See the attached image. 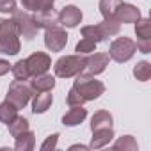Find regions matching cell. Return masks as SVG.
Masks as SVG:
<instances>
[{"mask_svg": "<svg viewBox=\"0 0 151 151\" xmlns=\"http://www.w3.org/2000/svg\"><path fill=\"white\" fill-rule=\"evenodd\" d=\"M0 52L6 55H16L20 52L18 30L13 20L0 18Z\"/></svg>", "mask_w": 151, "mask_h": 151, "instance_id": "1", "label": "cell"}, {"mask_svg": "<svg viewBox=\"0 0 151 151\" xmlns=\"http://www.w3.org/2000/svg\"><path fill=\"white\" fill-rule=\"evenodd\" d=\"M86 116H87V110L82 105H71V109L62 116V123L66 126H77L86 119Z\"/></svg>", "mask_w": 151, "mask_h": 151, "instance_id": "13", "label": "cell"}, {"mask_svg": "<svg viewBox=\"0 0 151 151\" xmlns=\"http://www.w3.org/2000/svg\"><path fill=\"white\" fill-rule=\"evenodd\" d=\"M16 0H0V13H14Z\"/></svg>", "mask_w": 151, "mask_h": 151, "instance_id": "29", "label": "cell"}, {"mask_svg": "<svg viewBox=\"0 0 151 151\" xmlns=\"http://www.w3.org/2000/svg\"><path fill=\"white\" fill-rule=\"evenodd\" d=\"M137 27H135V32H137V41H151V23L149 20H137L135 22Z\"/></svg>", "mask_w": 151, "mask_h": 151, "instance_id": "21", "label": "cell"}, {"mask_svg": "<svg viewBox=\"0 0 151 151\" xmlns=\"http://www.w3.org/2000/svg\"><path fill=\"white\" fill-rule=\"evenodd\" d=\"M68 43V34L66 30H62L59 25L46 29L45 32V45L50 52H60Z\"/></svg>", "mask_w": 151, "mask_h": 151, "instance_id": "7", "label": "cell"}, {"mask_svg": "<svg viewBox=\"0 0 151 151\" xmlns=\"http://www.w3.org/2000/svg\"><path fill=\"white\" fill-rule=\"evenodd\" d=\"M22 4L27 11H34V13L53 9V0H22Z\"/></svg>", "mask_w": 151, "mask_h": 151, "instance_id": "18", "label": "cell"}, {"mask_svg": "<svg viewBox=\"0 0 151 151\" xmlns=\"http://www.w3.org/2000/svg\"><path fill=\"white\" fill-rule=\"evenodd\" d=\"M84 66H86V57L82 53H77V55H66V57H60L53 69H55V75L60 78H69V77H75L84 71Z\"/></svg>", "mask_w": 151, "mask_h": 151, "instance_id": "3", "label": "cell"}, {"mask_svg": "<svg viewBox=\"0 0 151 151\" xmlns=\"http://www.w3.org/2000/svg\"><path fill=\"white\" fill-rule=\"evenodd\" d=\"M105 128H112V116H110L107 110H98V112L93 116L91 130L96 132V130H105Z\"/></svg>", "mask_w": 151, "mask_h": 151, "instance_id": "16", "label": "cell"}, {"mask_svg": "<svg viewBox=\"0 0 151 151\" xmlns=\"http://www.w3.org/2000/svg\"><path fill=\"white\" fill-rule=\"evenodd\" d=\"M140 18V14H139V11H137V7H133V6H130V4H119V7H117V11H116V14H114V20L117 22V23H133V22H137Z\"/></svg>", "mask_w": 151, "mask_h": 151, "instance_id": "11", "label": "cell"}, {"mask_svg": "<svg viewBox=\"0 0 151 151\" xmlns=\"http://www.w3.org/2000/svg\"><path fill=\"white\" fill-rule=\"evenodd\" d=\"M7 126H9V132H11V135L16 139L18 135H22L23 132H27V130H29V121H27L25 117H20V116H16V117H14V119H13L9 124H7Z\"/></svg>", "mask_w": 151, "mask_h": 151, "instance_id": "22", "label": "cell"}, {"mask_svg": "<svg viewBox=\"0 0 151 151\" xmlns=\"http://www.w3.org/2000/svg\"><path fill=\"white\" fill-rule=\"evenodd\" d=\"M30 87L32 91H37V93H43V91H52L55 87V78L52 77V75H37V77H34V80H30Z\"/></svg>", "mask_w": 151, "mask_h": 151, "instance_id": "14", "label": "cell"}, {"mask_svg": "<svg viewBox=\"0 0 151 151\" xmlns=\"http://www.w3.org/2000/svg\"><path fill=\"white\" fill-rule=\"evenodd\" d=\"M73 89L77 91L86 101H89V100H96L98 96H101L103 91H105V86L100 80L93 78V75L78 73L77 80H75V84H73Z\"/></svg>", "mask_w": 151, "mask_h": 151, "instance_id": "2", "label": "cell"}, {"mask_svg": "<svg viewBox=\"0 0 151 151\" xmlns=\"http://www.w3.org/2000/svg\"><path fill=\"white\" fill-rule=\"evenodd\" d=\"M109 60H110L109 53H94L91 57H86L84 73H87V75H98V73L105 71Z\"/></svg>", "mask_w": 151, "mask_h": 151, "instance_id": "9", "label": "cell"}, {"mask_svg": "<svg viewBox=\"0 0 151 151\" xmlns=\"http://www.w3.org/2000/svg\"><path fill=\"white\" fill-rule=\"evenodd\" d=\"M32 147H34V133L30 130L16 137V149H32Z\"/></svg>", "mask_w": 151, "mask_h": 151, "instance_id": "24", "label": "cell"}, {"mask_svg": "<svg viewBox=\"0 0 151 151\" xmlns=\"http://www.w3.org/2000/svg\"><path fill=\"white\" fill-rule=\"evenodd\" d=\"M66 101H68V105L71 107V105H82L86 100H84V98H82L77 91H75V89L71 87V91H69V93H68V96H66Z\"/></svg>", "mask_w": 151, "mask_h": 151, "instance_id": "28", "label": "cell"}, {"mask_svg": "<svg viewBox=\"0 0 151 151\" xmlns=\"http://www.w3.org/2000/svg\"><path fill=\"white\" fill-rule=\"evenodd\" d=\"M114 137L112 128H105V130H96L93 132V142L91 147H103L105 144H109V140Z\"/></svg>", "mask_w": 151, "mask_h": 151, "instance_id": "17", "label": "cell"}, {"mask_svg": "<svg viewBox=\"0 0 151 151\" xmlns=\"http://www.w3.org/2000/svg\"><path fill=\"white\" fill-rule=\"evenodd\" d=\"M16 116H18V109H16L11 101L6 100L4 103H0V121H2V123L9 124Z\"/></svg>", "mask_w": 151, "mask_h": 151, "instance_id": "19", "label": "cell"}, {"mask_svg": "<svg viewBox=\"0 0 151 151\" xmlns=\"http://www.w3.org/2000/svg\"><path fill=\"white\" fill-rule=\"evenodd\" d=\"M128 144H132V146H135V147H137V144H135V142H133V139H132V137H130V135H126V137H124V139H121V140H119V142H117V144H116V147H126V146H128Z\"/></svg>", "mask_w": 151, "mask_h": 151, "instance_id": "31", "label": "cell"}, {"mask_svg": "<svg viewBox=\"0 0 151 151\" xmlns=\"http://www.w3.org/2000/svg\"><path fill=\"white\" fill-rule=\"evenodd\" d=\"M13 22L16 25V30H18V36H23L25 39H32L36 36V32L39 30L36 22H34V16H30L27 11H14L13 13Z\"/></svg>", "mask_w": 151, "mask_h": 151, "instance_id": "6", "label": "cell"}, {"mask_svg": "<svg viewBox=\"0 0 151 151\" xmlns=\"http://www.w3.org/2000/svg\"><path fill=\"white\" fill-rule=\"evenodd\" d=\"M137 50V45L130 39V37H117L112 45H110V50H109V57L114 59L116 62H126L133 57Z\"/></svg>", "mask_w": 151, "mask_h": 151, "instance_id": "5", "label": "cell"}, {"mask_svg": "<svg viewBox=\"0 0 151 151\" xmlns=\"http://www.w3.org/2000/svg\"><path fill=\"white\" fill-rule=\"evenodd\" d=\"M121 4V0H100V11L105 20H114V14Z\"/></svg>", "mask_w": 151, "mask_h": 151, "instance_id": "20", "label": "cell"}, {"mask_svg": "<svg viewBox=\"0 0 151 151\" xmlns=\"http://www.w3.org/2000/svg\"><path fill=\"white\" fill-rule=\"evenodd\" d=\"M9 69H11V64L7 60H4V59H0V77L6 75V73H9Z\"/></svg>", "mask_w": 151, "mask_h": 151, "instance_id": "32", "label": "cell"}, {"mask_svg": "<svg viewBox=\"0 0 151 151\" xmlns=\"http://www.w3.org/2000/svg\"><path fill=\"white\" fill-rule=\"evenodd\" d=\"M11 71H13V75H14L16 80H29V78H30V71H29V68H27L25 59H23V60H18L16 64H13Z\"/></svg>", "mask_w": 151, "mask_h": 151, "instance_id": "23", "label": "cell"}, {"mask_svg": "<svg viewBox=\"0 0 151 151\" xmlns=\"http://www.w3.org/2000/svg\"><path fill=\"white\" fill-rule=\"evenodd\" d=\"M53 101V96L50 94V91H43V93H37L36 98H34V103H32V110L34 114H43L50 109Z\"/></svg>", "mask_w": 151, "mask_h": 151, "instance_id": "15", "label": "cell"}, {"mask_svg": "<svg viewBox=\"0 0 151 151\" xmlns=\"http://www.w3.org/2000/svg\"><path fill=\"white\" fill-rule=\"evenodd\" d=\"M133 75H135L140 82H146V80L149 78V75H151V64L146 62V60L139 62V64L135 66V69H133Z\"/></svg>", "mask_w": 151, "mask_h": 151, "instance_id": "25", "label": "cell"}, {"mask_svg": "<svg viewBox=\"0 0 151 151\" xmlns=\"http://www.w3.org/2000/svg\"><path fill=\"white\" fill-rule=\"evenodd\" d=\"M32 96V87L30 84H27V80H14L11 86H9V91H7V101H11L18 110L23 109L29 100Z\"/></svg>", "mask_w": 151, "mask_h": 151, "instance_id": "4", "label": "cell"}, {"mask_svg": "<svg viewBox=\"0 0 151 151\" xmlns=\"http://www.w3.org/2000/svg\"><path fill=\"white\" fill-rule=\"evenodd\" d=\"M82 36H84V37H87V39H91V41H94L96 45H98L100 41H103V36H101V32H100L98 25L84 27V29H82Z\"/></svg>", "mask_w": 151, "mask_h": 151, "instance_id": "26", "label": "cell"}, {"mask_svg": "<svg viewBox=\"0 0 151 151\" xmlns=\"http://www.w3.org/2000/svg\"><path fill=\"white\" fill-rule=\"evenodd\" d=\"M57 137H59V133H53V135H50V139L41 146V149H48V147H55V144H57Z\"/></svg>", "mask_w": 151, "mask_h": 151, "instance_id": "30", "label": "cell"}, {"mask_svg": "<svg viewBox=\"0 0 151 151\" xmlns=\"http://www.w3.org/2000/svg\"><path fill=\"white\" fill-rule=\"evenodd\" d=\"M34 22L37 25V29H50V27H55V25H60L59 23V13H55L53 9H48V11H39L36 13L34 16Z\"/></svg>", "mask_w": 151, "mask_h": 151, "instance_id": "12", "label": "cell"}, {"mask_svg": "<svg viewBox=\"0 0 151 151\" xmlns=\"http://www.w3.org/2000/svg\"><path fill=\"white\" fill-rule=\"evenodd\" d=\"M94 48H96V43L94 41H91V39H87V37H82V41L77 45V53H91V52H94Z\"/></svg>", "mask_w": 151, "mask_h": 151, "instance_id": "27", "label": "cell"}, {"mask_svg": "<svg viewBox=\"0 0 151 151\" xmlns=\"http://www.w3.org/2000/svg\"><path fill=\"white\" fill-rule=\"evenodd\" d=\"M25 62H27V68H29V71H30V77H37V75L46 73L48 68L52 66L50 57H48L46 53H43V52L32 53L30 57L25 59Z\"/></svg>", "mask_w": 151, "mask_h": 151, "instance_id": "8", "label": "cell"}, {"mask_svg": "<svg viewBox=\"0 0 151 151\" xmlns=\"http://www.w3.org/2000/svg\"><path fill=\"white\" fill-rule=\"evenodd\" d=\"M80 22H82V11L77 6H66L59 13V23L62 27L73 29V27H77Z\"/></svg>", "mask_w": 151, "mask_h": 151, "instance_id": "10", "label": "cell"}]
</instances>
